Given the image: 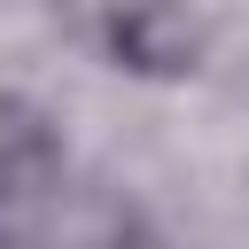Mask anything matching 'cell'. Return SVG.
I'll return each instance as SVG.
<instances>
[{
	"label": "cell",
	"mask_w": 249,
	"mask_h": 249,
	"mask_svg": "<svg viewBox=\"0 0 249 249\" xmlns=\"http://www.w3.org/2000/svg\"><path fill=\"white\" fill-rule=\"evenodd\" d=\"M70 179V140L47 101L0 93V210H39Z\"/></svg>",
	"instance_id": "obj_2"
},
{
	"label": "cell",
	"mask_w": 249,
	"mask_h": 249,
	"mask_svg": "<svg viewBox=\"0 0 249 249\" xmlns=\"http://www.w3.org/2000/svg\"><path fill=\"white\" fill-rule=\"evenodd\" d=\"M70 31L140 86H187L210 62V23L195 0H70Z\"/></svg>",
	"instance_id": "obj_1"
}]
</instances>
